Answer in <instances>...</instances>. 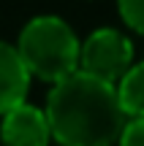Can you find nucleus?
Segmentation results:
<instances>
[{"instance_id": "nucleus-6", "label": "nucleus", "mask_w": 144, "mask_h": 146, "mask_svg": "<svg viewBox=\"0 0 144 146\" xmlns=\"http://www.w3.org/2000/svg\"><path fill=\"white\" fill-rule=\"evenodd\" d=\"M117 103L125 116L141 119L144 116V62H136L125 70V76L114 84Z\"/></svg>"}, {"instance_id": "nucleus-4", "label": "nucleus", "mask_w": 144, "mask_h": 146, "mask_svg": "<svg viewBox=\"0 0 144 146\" xmlns=\"http://www.w3.org/2000/svg\"><path fill=\"white\" fill-rule=\"evenodd\" d=\"M0 141L3 146H49L52 133H49L46 114L30 103L14 106L3 114Z\"/></svg>"}, {"instance_id": "nucleus-5", "label": "nucleus", "mask_w": 144, "mask_h": 146, "mask_svg": "<svg viewBox=\"0 0 144 146\" xmlns=\"http://www.w3.org/2000/svg\"><path fill=\"white\" fill-rule=\"evenodd\" d=\"M27 87H30V73L22 62L16 46L0 41V116L14 106L25 103Z\"/></svg>"}, {"instance_id": "nucleus-7", "label": "nucleus", "mask_w": 144, "mask_h": 146, "mask_svg": "<svg viewBox=\"0 0 144 146\" xmlns=\"http://www.w3.org/2000/svg\"><path fill=\"white\" fill-rule=\"evenodd\" d=\"M117 8L125 25L144 35V0H117Z\"/></svg>"}, {"instance_id": "nucleus-3", "label": "nucleus", "mask_w": 144, "mask_h": 146, "mask_svg": "<svg viewBox=\"0 0 144 146\" xmlns=\"http://www.w3.org/2000/svg\"><path fill=\"white\" fill-rule=\"evenodd\" d=\"M133 65V43L120 30H95L79 46V70L106 84H117Z\"/></svg>"}, {"instance_id": "nucleus-2", "label": "nucleus", "mask_w": 144, "mask_h": 146, "mask_svg": "<svg viewBox=\"0 0 144 146\" xmlns=\"http://www.w3.org/2000/svg\"><path fill=\"white\" fill-rule=\"evenodd\" d=\"M79 46L76 33L60 16L30 19L16 41V52L27 73L52 84L79 70Z\"/></svg>"}, {"instance_id": "nucleus-1", "label": "nucleus", "mask_w": 144, "mask_h": 146, "mask_svg": "<svg viewBox=\"0 0 144 146\" xmlns=\"http://www.w3.org/2000/svg\"><path fill=\"white\" fill-rule=\"evenodd\" d=\"M44 114L60 146H114L128 122L114 87L82 70L52 87Z\"/></svg>"}, {"instance_id": "nucleus-8", "label": "nucleus", "mask_w": 144, "mask_h": 146, "mask_svg": "<svg viewBox=\"0 0 144 146\" xmlns=\"http://www.w3.org/2000/svg\"><path fill=\"white\" fill-rule=\"evenodd\" d=\"M117 146H144V116L125 122L123 133L117 138Z\"/></svg>"}]
</instances>
